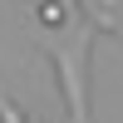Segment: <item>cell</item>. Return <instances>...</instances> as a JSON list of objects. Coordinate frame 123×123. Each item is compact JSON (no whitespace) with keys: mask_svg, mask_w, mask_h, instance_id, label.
Returning a JSON list of instances; mask_svg holds the SVG:
<instances>
[{"mask_svg":"<svg viewBox=\"0 0 123 123\" xmlns=\"http://www.w3.org/2000/svg\"><path fill=\"white\" fill-rule=\"evenodd\" d=\"M89 49H94V30H79L69 44L49 49V64L59 74V89H64V123H89Z\"/></svg>","mask_w":123,"mask_h":123,"instance_id":"6da1fadb","label":"cell"},{"mask_svg":"<svg viewBox=\"0 0 123 123\" xmlns=\"http://www.w3.org/2000/svg\"><path fill=\"white\" fill-rule=\"evenodd\" d=\"M0 123H25V113H20V108L10 104L5 94H0Z\"/></svg>","mask_w":123,"mask_h":123,"instance_id":"7a4b0ae2","label":"cell"},{"mask_svg":"<svg viewBox=\"0 0 123 123\" xmlns=\"http://www.w3.org/2000/svg\"><path fill=\"white\" fill-rule=\"evenodd\" d=\"M64 5H74V0H64Z\"/></svg>","mask_w":123,"mask_h":123,"instance_id":"3957f363","label":"cell"}]
</instances>
